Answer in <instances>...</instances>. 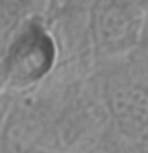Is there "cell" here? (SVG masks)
Instances as JSON below:
<instances>
[{
	"instance_id": "6da1fadb",
	"label": "cell",
	"mask_w": 148,
	"mask_h": 153,
	"mask_svg": "<svg viewBox=\"0 0 148 153\" xmlns=\"http://www.w3.org/2000/svg\"><path fill=\"white\" fill-rule=\"evenodd\" d=\"M54 57L56 48L51 35L38 24H27L7 51V75L18 86L32 85L51 70Z\"/></svg>"
},
{
	"instance_id": "3957f363",
	"label": "cell",
	"mask_w": 148,
	"mask_h": 153,
	"mask_svg": "<svg viewBox=\"0 0 148 153\" xmlns=\"http://www.w3.org/2000/svg\"><path fill=\"white\" fill-rule=\"evenodd\" d=\"M107 99L123 132L137 136L148 128V83L132 76L118 78L108 86Z\"/></svg>"
},
{
	"instance_id": "277c9868",
	"label": "cell",
	"mask_w": 148,
	"mask_h": 153,
	"mask_svg": "<svg viewBox=\"0 0 148 153\" xmlns=\"http://www.w3.org/2000/svg\"><path fill=\"white\" fill-rule=\"evenodd\" d=\"M32 0H0V27L10 29L14 26Z\"/></svg>"
},
{
	"instance_id": "7a4b0ae2",
	"label": "cell",
	"mask_w": 148,
	"mask_h": 153,
	"mask_svg": "<svg viewBox=\"0 0 148 153\" xmlns=\"http://www.w3.org/2000/svg\"><path fill=\"white\" fill-rule=\"evenodd\" d=\"M95 38L107 53L129 48L142 30V7L138 0H108L95 16Z\"/></svg>"
}]
</instances>
